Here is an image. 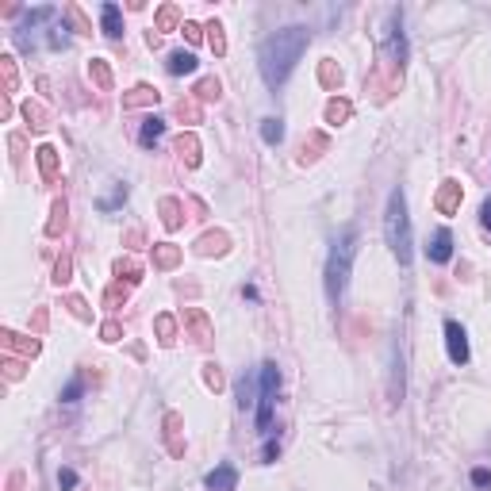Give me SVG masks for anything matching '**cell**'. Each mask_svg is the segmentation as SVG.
<instances>
[{
  "mask_svg": "<svg viewBox=\"0 0 491 491\" xmlns=\"http://www.w3.org/2000/svg\"><path fill=\"white\" fill-rule=\"evenodd\" d=\"M69 307H73V315H77V318H88V307H85V300H81V296H69Z\"/></svg>",
  "mask_w": 491,
  "mask_h": 491,
  "instance_id": "45",
  "label": "cell"
},
{
  "mask_svg": "<svg viewBox=\"0 0 491 491\" xmlns=\"http://www.w3.org/2000/svg\"><path fill=\"white\" fill-rule=\"evenodd\" d=\"M100 338H104V342H119V338H123V326H119V323H104V326H100Z\"/></svg>",
  "mask_w": 491,
  "mask_h": 491,
  "instance_id": "38",
  "label": "cell"
},
{
  "mask_svg": "<svg viewBox=\"0 0 491 491\" xmlns=\"http://www.w3.org/2000/svg\"><path fill=\"white\" fill-rule=\"evenodd\" d=\"M261 138H265L269 146H276V142L284 138V119H273V116L261 119Z\"/></svg>",
  "mask_w": 491,
  "mask_h": 491,
  "instance_id": "21",
  "label": "cell"
},
{
  "mask_svg": "<svg viewBox=\"0 0 491 491\" xmlns=\"http://www.w3.org/2000/svg\"><path fill=\"white\" fill-rule=\"evenodd\" d=\"M196 54L192 51H173L169 54V62H166V69L173 73V77H188V73H196Z\"/></svg>",
  "mask_w": 491,
  "mask_h": 491,
  "instance_id": "11",
  "label": "cell"
},
{
  "mask_svg": "<svg viewBox=\"0 0 491 491\" xmlns=\"http://www.w3.org/2000/svg\"><path fill=\"white\" fill-rule=\"evenodd\" d=\"M69 269H73V265H69V257H62V261H58V269H54V284H58V288H62V284H69Z\"/></svg>",
  "mask_w": 491,
  "mask_h": 491,
  "instance_id": "37",
  "label": "cell"
},
{
  "mask_svg": "<svg viewBox=\"0 0 491 491\" xmlns=\"http://www.w3.org/2000/svg\"><path fill=\"white\" fill-rule=\"evenodd\" d=\"M354 253H357V231L346 227L334 238L330 257H326V296H330V304H342V296H346L349 273H354Z\"/></svg>",
  "mask_w": 491,
  "mask_h": 491,
  "instance_id": "3",
  "label": "cell"
},
{
  "mask_svg": "<svg viewBox=\"0 0 491 491\" xmlns=\"http://www.w3.org/2000/svg\"><path fill=\"white\" fill-rule=\"evenodd\" d=\"M123 200H127V184H116V188H112V196H104V200L96 203V208H100V211H116Z\"/></svg>",
  "mask_w": 491,
  "mask_h": 491,
  "instance_id": "27",
  "label": "cell"
},
{
  "mask_svg": "<svg viewBox=\"0 0 491 491\" xmlns=\"http://www.w3.org/2000/svg\"><path fill=\"white\" fill-rule=\"evenodd\" d=\"M119 300H127V288H123V284H112V288H108V296H104V304H108V307H116Z\"/></svg>",
  "mask_w": 491,
  "mask_h": 491,
  "instance_id": "41",
  "label": "cell"
},
{
  "mask_svg": "<svg viewBox=\"0 0 491 491\" xmlns=\"http://www.w3.org/2000/svg\"><path fill=\"white\" fill-rule=\"evenodd\" d=\"M227 246H231V238H227L223 231H208L200 242H196V253H203V257H211V253H227Z\"/></svg>",
  "mask_w": 491,
  "mask_h": 491,
  "instance_id": "13",
  "label": "cell"
},
{
  "mask_svg": "<svg viewBox=\"0 0 491 491\" xmlns=\"http://www.w3.org/2000/svg\"><path fill=\"white\" fill-rule=\"evenodd\" d=\"M472 484H476V487H491V472L487 469H476V472H472Z\"/></svg>",
  "mask_w": 491,
  "mask_h": 491,
  "instance_id": "46",
  "label": "cell"
},
{
  "mask_svg": "<svg viewBox=\"0 0 491 491\" xmlns=\"http://www.w3.org/2000/svg\"><path fill=\"white\" fill-rule=\"evenodd\" d=\"M161 135H166V119L150 116V119L142 123V130H138V142H142V146H158Z\"/></svg>",
  "mask_w": 491,
  "mask_h": 491,
  "instance_id": "16",
  "label": "cell"
},
{
  "mask_svg": "<svg viewBox=\"0 0 491 491\" xmlns=\"http://www.w3.org/2000/svg\"><path fill=\"white\" fill-rule=\"evenodd\" d=\"M0 69H4V88L15 93V65H12V58H0Z\"/></svg>",
  "mask_w": 491,
  "mask_h": 491,
  "instance_id": "36",
  "label": "cell"
},
{
  "mask_svg": "<svg viewBox=\"0 0 491 491\" xmlns=\"http://www.w3.org/2000/svg\"><path fill=\"white\" fill-rule=\"evenodd\" d=\"M433 203H438L441 215H453V211L461 208V184H457V181H441V192H438V200H433Z\"/></svg>",
  "mask_w": 491,
  "mask_h": 491,
  "instance_id": "9",
  "label": "cell"
},
{
  "mask_svg": "<svg viewBox=\"0 0 491 491\" xmlns=\"http://www.w3.org/2000/svg\"><path fill=\"white\" fill-rule=\"evenodd\" d=\"M203 380H208V388H223V372H219V365H203Z\"/></svg>",
  "mask_w": 491,
  "mask_h": 491,
  "instance_id": "35",
  "label": "cell"
},
{
  "mask_svg": "<svg viewBox=\"0 0 491 491\" xmlns=\"http://www.w3.org/2000/svg\"><path fill=\"white\" fill-rule=\"evenodd\" d=\"M203 31H208V43H211V51H215V54H227V39H223V23H219V20H211V23H208V27H203Z\"/></svg>",
  "mask_w": 491,
  "mask_h": 491,
  "instance_id": "23",
  "label": "cell"
},
{
  "mask_svg": "<svg viewBox=\"0 0 491 491\" xmlns=\"http://www.w3.org/2000/svg\"><path fill=\"white\" fill-rule=\"evenodd\" d=\"M177 20H181L177 4H166V8L158 12V31H173V27H177Z\"/></svg>",
  "mask_w": 491,
  "mask_h": 491,
  "instance_id": "28",
  "label": "cell"
},
{
  "mask_svg": "<svg viewBox=\"0 0 491 491\" xmlns=\"http://www.w3.org/2000/svg\"><path fill=\"white\" fill-rule=\"evenodd\" d=\"M384 238H388V250L396 253L399 265H411L415 238H411V219H407L403 188H391V196H388V211H384Z\"/></svg>",
  "mask_w": 491,
  "mask_h": 491,
  "instance_id": "2",
  "label": "cell"
},
{
  "mask_svg": "<svg viewBox=\"0 0 491 491\" xmlns=\"http://www.w3.org/2000/svg\"><path fill=\"white\" fill-rule=\"evenodd\" d=\"M177 116H181V119H200V104H196V100H181V104H177Z\"/></svg>",
  "mask_w": 491,
  "mask_h": 491,
  "instance_id": "34",
  "label": "cell"
},
{
  "mask_svg": "<svg viewBox=\"0 0 491 491\" xmlns=\"http://www.w3.org/2000/svg\"><path fill=\"white\" fill-rule=\"evenodd\" d=\"M177 154H181L192 169L200 166V142H196V135H181V138H177Z\"/></svg>",
  "mask_w": 491,
  "mask_h": 491,
  "instance_id": "20",
  "label": "cell"
},
{
  "mask_svg": "<svg viewBox=\"0 0 491 491\" xmlns=\"http://www.w3.org/2000/svg\"><path fill=\"white\" fill-rule=\"evenodd\" d=\"M166 441H169V453L181 457L184 445H181V415H166Z\"/></svg>",
  "mask_w": 491,
  "mask_h": 491,
  "instance_id": "18",
  "label": "cell"
},
{
  "mask_svg": "<svg viewBox=\"0 0 491 491\" xmlns=\"http://www.w3.org/2000/svg\"><path fill=\"white\" fill-rule=\"evenodd\" d=\"M177 261H181V250H177V246H169V242L154 246V269H173Z\"/></svg>",
  "mask_w": 491,
  "mask_h": 491,
  "instance_id": "17",
  "label": "cell"
},
{
  "mask_svg": "<svg viewBox=\"0 0 491 491\" xmlns=\"http://www.w3.org/2000/svg\"><path fill=\"white\" fill-rule=\"evenodd\" d=\"M203 484H208V491H234L238 487V469L234 464H215Z\"/></svg>",
  "mask_w": 491,
  "mask_h": 491,
  "instance_id": "7",
  "label": "cell"
},
{
  "mask_svg": "<svg viewBox=\"0 0 491 491\" xmlns=\"http://www.w3.org/2000/svg\"><path fill=\"white\" fill-rule=\"evenodd\" d=\"M184 326H192L196 346H211V323L203 311H184Z\"/></svg>",
  "mask_w": 491,
  "mask_h": 491,
  "instance_id": "8",
  "label": "cell"
},
{
  "mask_svg": "<svg viewBox=\"0 0 491 491\" xmlns=\"http://www.w3.org/2000/svg\"><path fill=\"white\" fill-rule=\"evenodd\" d=\"M20 372H23L20 361H8V376H12V380H20Z\"/></svg>",
  "mask_w": 491,
  "mask_h": 491,
  "instance_id": "48",
  "label": "cell"
},
{
  "mask_svg": "<svg viewBox=\"0 0 491 491\" xmlns=\"http://www.w3.org/2000/svg\"><path fill=\"white\" fill-rule=\"evenodd\" d=\"M35 158H39V173H43V181H58V150H54V146H39Z\"/></svg>",
  "mask_w": 491,
  "mask_h": 491,
  "instance_id": "12",
  "label": "cell"
},
{
  "mask_svg": "<svg viewBox=\"0 0 491 491\" xmlns=\"http://www.w3.org/2000/svg\"><path fill=\"white\" fill-rule=\"evenodd\" d=\"M142 104H158V88L138 85V88H130V93L123 96V108H142Z\"/></svg>",
  "mask_w": 491,
  "mask_h": 491,
  "instance_id": "15",
  "label": "cell"
},
{
  "mask_svg": "<svg viewBox=\"0 0 491 491\" xmlns=\"http://www.w3.org/2000/svg\"><path fill=\"white\" fill-rule=\"evenodd\" d=\"M219 93H223V88H219L215 77H203L200 85H196V96H200V100H219Z\"/></svg>",
  "mask_w": 491,
  "mask_h": 491,
  "instance_id": "29",
  "label": "cell"
},
{
  "mask_svg": "<svg viewBox=\"0 0 491 491\" xmlns=\"http://www.w3.org/2000/svg\"><path fill=\"white\" fill-rule=\"evenodd\" d=\"M426 257L433 261V265H445V261L453 257V234H449L445 227L430 234V242H426Z\"/></svg>",
  "mask_w": 491,
  "mask_h": 491,
  "instance_id": "6",
  "label": "cell"
},
{
  "mask_svg": "<svg viewBox=\"0 0 491 491\" xmlns=\"http://www.w3.org/2000/svg\"><path fill=\"white\" fill-rule=\"evenodd\" d=\"M161 223H166V231H177V227H181V200H173V196L161 200Z\"/></svg>",
  "mask_w": 491,
  "mask_h": 491,
  "instance_id": "19",
  "label": "cell"
},
{
  "mask_svg": "<svg viewBox=\"0 0 491 491\" xmlns=\"http://www.w3.org/2000/svg\"><path fill=\"white\" fill-rule=\"evenodd\" d=\"M116 273H119V276H127V281L135 284L142 269H138V265H135V261H130V257H119V261H116Z\"/></svg>",
  "mask_w": 491,
  "mask_h": 491,
  "instance_id": "33",
  "label": "cell"
},
{
  "mask_svg": "<svg viewBox=\"0 0 491 491\" xmlns=\"http://www.w3.org/2000/svg\"><path fill=\"white\" fill-rule=\"evenodd\" d=\"M62 227H65V200H58V203L51 208V223H46V234L54 238V234H58Z\"/></svg>",
  "mask_w": 491,
  "mask_h": 491,
  "instance_id": "26",
  "label": "cell"
},
{
  "mask_svg": "<svg viewBox=\"0 0 491 491\" xmlns=\"http://www.w3.org/2000/svg\"><path fill=\"white\" fill-rule=\"evenodd\" d=\"M480 223L491 231V200H484V208H480Z\"/></svg>",
  "mask_w": 491,
  "mask_h": 491,
  "instance_id": "47",
  "label": "cell"
},
{
  "mask_svg": "<svg viewBox=\"0 0 491 491\" xmlns=\"http://www.w3.org/2000/svg\"><path fill=\"white\" fill-rule=\"evenodd\" d=\"M58 487H62V491H73V487H77V472H73V469H62V472H58Z\"/></svg>",
  "mask_w": 491,
  "mask_h": 491,
  "instance_id": "39",
  "label": "cell"
},
{
  "mask_svg": "<svg viewBox=\"0 0 491 491\" xmlns=\"http://www.w3.org/2000/svg\"><path fill=\"white\" fill-rule=\"evenodd\" d=\"M81 391H85V380H81V376H73V380L65 384V391H62V403H77Z\"/></svg>",
  "mask_w": 491,
  "mask_h": 491,
  "instance_id": "32",
  "label": "cell"
},
{
  "mask_svg": "<svg viewBox=\"0 0 491 491\" xmlns=\"http://www.w3.org/2000/svg\"><path fill=\"white\" fill-rule=\"evenodd\" d=\"M250 403H253V399H250V376H242V380H238V407L246 411Z\"/></svg>",
  "mask_w": 491,
  "mask_h": 491,
  "instance_id": "42",
  "label": "cell"
},
{
  "mask_svg": "<svg viewBox=\"0 0 491 491\" xmlns=\"http://www.w3.org/2000/svg\"><path fill=\"white\" fill-rule=\"evenodd\" d=\"M0 338H4V349H12V354H23V357H35V354H39V342H35V338L23 342L15 330H4Z\"/></svg>",
  "mask_w": 491,
  "mask_h": 491,
  "instance_id": "14",
  "label": "cell"
},
{
  "mask_svg": "<svg viewBox=\"0 0 491 491\" xmlns=\"http://www.w3.org/2000/svg\"><path fill=\"white\" fill-rule=\"evenodd\" d=\"M181 31H184V39H188V43H200V39H203V27H200V23H181Z\"/></svg>",
  "mask_w": 491,
  "mask_h": 491,
  "instance_id": "40",
  "label": "cell"
},
{
  "mask_svg": "<svg viewBox=\"0 0 491 491\" xmlns=\"http://www.w3.org/2000/svg\"><path fill=\"white\" fill-rule=\"evenodd\" d=\"M307 43H311L307 27H284V31H276V35H269L265 43H261L257 65H261V77H265L269 88H281L284 81L292 77V69H296L300 58H304Z\"/></svg>",
  "mask_w": 491,
  "mask_h": 491,
  "instance_id": "1",
  "label": "cell"
},
{
  "mask_svg": "<svg viewBox=\"0 0 491 491\" xmlns=\"http://www.w3.org/2000/svg\"><path fill=\"white\" fill-rule=\"evenodd\" d=\"M100 27L108 39H119L123 35V12L119 4H100Z\"/></svg>",
  "mask_w": 491,
  "mask_h": 491,
  "instance_id": "10",
  "label": "cell"
},
{
  "mask_svg": "<svg viewBox=\"0 0 491 491\" xmlns=\"http://www.w3.org/2000/svg\"><path fill=\"white\" fill-rule=\"evenodd\" d=\"M65 15H69V20H73V27H77V31H88V23H85V15H81V8H65Z\"/></svg>",
  "mask_w": 491,
  "mask_h": 491,
  "instance_id": "43",
  "label": "cell"
},
{
  "mask_svg": "<svg viewBox=\"0 0 491 491\" xmlns=\"http://www.w3.org/2000/svg\"><path fill=\"white\" fill-rule=\"evenodd\" d=\"M318 77H323V85H326V88H338V85H342V69H338L334 62H323Z\"/></svg>",
  "mask_w": 491,
  "mask_h": 491,
  "instance_id": "30",
  "label": "cell"
},
{
  "mask_svg": "<svg viewBox=\"0 0 491 491\" xmlns=\"http://www.w3.org/2000/svg\"><path fill=\"white\" fill-rule=\"evenodd\" d=\"M88 77H93L100 88H112V69L104 65V58H93V65H88Z\"/></svg>",
  "mask_w": 491,
  "mask_h": 491,
  "instance_id": "25",
  "label": "cell"
},
{
  "mask_svg": "<svg viewBox=\"0 0 491 491\" xmlns=\"http://www.w3.org/2000/svg\"><path fill=\"white\" fill-rule=\"evenodd\" d=\"M349 100H330L326 104V123H330V127H338V123H346L349 119Z\"/></svg>",
  "mask_w": 491,
  "mask_h": 491,
  "instance_id": "22",
  "label": "cell"
},
{
  "mask_svg": "<svg viewBox=\"0 0 491 491\" xmlns=\"http://www.w3.org/2000/svg\"><path fill=\"white\" fill-rule=\"evenodd\" d=\"M276 453H281V445H276V441H265V449H261V461L273 464V461H276Z\"/></svg>",
  "mask_w": 491,
  "mask_h": 491,
  "instance_id": "44",
  "label": "cell"
},
{
  "mask_svg": "<svg viewBox=\"0 0 491 491\" xmlns=\"http://www.w3.org/2000/svg\"><path fill=\"white\" fill-rule=\"evenodd\" d=\"M23 119H27V123H31V127H35V130H43L46 123H51V116H46V112L39 108V104H31V100L23 104Z\"/></svg>",
  "mask_w": 491,
  "mask_h": 491,
  "instance_id": "24",
  "label": "cell"
},
{
  "mask_svg": "<svg viewBox=\"0 0 491 491\" xmlns=\"http://www.w3.org/2000/svg\"><path fill=\"white\" fill-rule=\"evenodd\" d=\"M158 334H161V346H169L177 338V323L169 315H158Z\"/></svg>",
  "mask_w": 491,
  "mask_h": 491,
  "instance_id": "31",
  "label": "cell"
},
{
  "mask_svg": "<svg viewBox=\"0 0 491 491\" xmlns=\"http://www.w3.org/2000/svg\"><path fill=\"white\" fill-rule=\"evenodd\" d=\"M445 349H449V361L453 365H469V334H464V326L457 323V318H449L445 323Z\"/></svg>",
  "mask_w": 491,
  "mask_h": 491,
  "instance_id": "5",
  "label": "cell"
},
{
  "mask_svg": "<svg viewBox=\"0 0 491 491\" xmlns=\"http://www.w3.org/2000/svg\"><path fill=\"white\" fill-rule=\"evenodd\" d=\"M276 388H281V368L273 361L261 365V391H257V430H273V407H276Z\"/></svg>",
  "mask_w": 491,
  "mask_h": 491,
  "instance_id": "4",
  "label": "cell"
}]
</instances>
